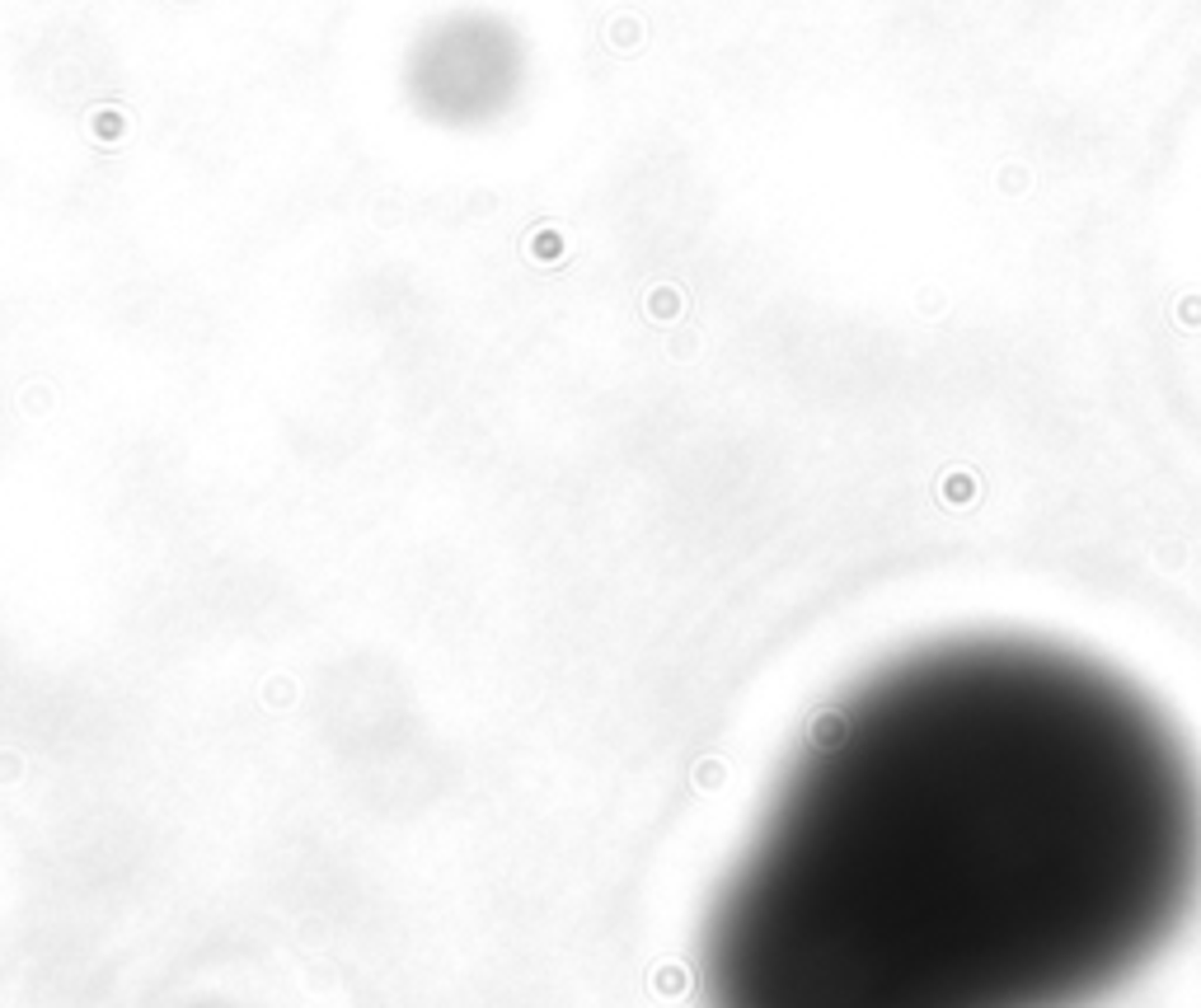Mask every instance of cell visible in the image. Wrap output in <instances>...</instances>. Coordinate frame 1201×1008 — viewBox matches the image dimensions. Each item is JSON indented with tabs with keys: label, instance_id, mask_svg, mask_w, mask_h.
Instances as JSON below:
<instances>
[{
	"label": "cell",
	"instance_id": "cell-1",
	"mask_svg": "<svg viewBox=\"0 0 1201 1008\" xmlns=\"http://www.w3.org/2000/svg\"><path fill=\"white\" fill-rule=\"evenodd\" d=\"M1201 779L1117 671L1033 638L882 666L737 882L719 1008H1079L1183 924Z\"/></svg>",
	"mask_w": 1201,
	"mask_h": 1008
}]
</instances>
